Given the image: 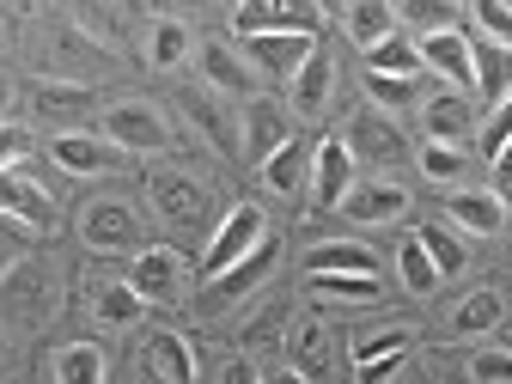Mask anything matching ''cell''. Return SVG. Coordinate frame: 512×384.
I'll return each mask as SVG.
<instances>
[{
    "label": "cell",
    "instance_id": "1",
    "mask_svg": "<svg viewBox=\"0 0 512 384\" xmlns=\"http://www.w3.org/2000/svg\"><path fill=\"white\" fill-rule=\"evenodd\" d=\"M98 135H104L116 153H128V159L177 147V128H171V116H165L159 104H141V98L104 104V110H98Z\"/></svg>",
    "mask_w": 512,
    "mask_h": 384
},
{
    "label": "cell",
    "instance_id": "2",
    "mask_svg": "<svg viewBox=\"0 0 512 384\" xmlns=\"http://www.w3.org/2000/svg\"><path fill=\"white\" fill-rule=\"evenodd\" d=\"M147 202L171 232H208V220H214V189L196 171H171V165L147 171Z\"/></svg>",
    "mask_w": 512,
    "mask_h": 384
},
{
    "label": "cell",
    "instance_id": "3",
    "mask_svg": "<svg viewBox=\"0 0 512 384\" xmlns=\"http://www.w3.org/2000/svg\"><path fill=\"white\" fill-rule=\"evenodd\" d=\"M263 238H269V214L256 208V202H232V208L214 220V232H208V250H202V287L220 281L226 269H238Z\"/></svg>",
    "mask_w": 512,
    "mask_h": 384
},
{
    "label": "cell",
    "instance_id": "4",
    "mask_svg": "<svg viewBox=\"0 0 512 384\" xmlns=\"http://www.w3.org/2000/svg\"><path fill=\"white\" fill-rule=\"evenodd\" d=\"M80 244L98 250V256H128V263H135L147 250V220L122 196H98V202L80 208Z\"/></svg>",
    "mask_w": 512,
    "mask_h": 384
},
{
    "label": "cell",
    "instance_id": "5",
    "mask_svg": "<svg viewBox=\"0 0 512 384\" xmlns=\"http://www.w3.org/2000/svg\"><path fill=\"white\" fill-rule=\"evenodd\" d=\"M128 287H135L147 305H177L189 287H196V275H189V256L177 250V244H147L135 263H128V275H122Z\"/></svg>",
    "mask_w": 512,
    "mask_h": 384
},
{
    "label": "cell",
    "instance_id": "6",
    "mask_svg": "<svg viewBox=\"0 0 512 384\" xmlns=\"http://www.w3.org/2000/svg\"><path fill=\"white\" fill-rule=\"evenodd\" d=\"M342 147L354 153V165H403L409 147H403V128L384 116V110H354L348 128H342Z\"/></svg>",
    "mask_w": 512,
    "mask_h": 384
},
{
    "label": "cell",
    "instance_id": "7",
    "mask_svg": "<svg viewBox=\"0 0 512 384\" xmlns=\"http://www.w3.org/2000/svg\"><path fill=\"white\" fill-rule=\"evenodd\" d=\"M305 196H311V208H324V214H336L354 196V153L342 147V135H324V141L311 147V183H305Z\"/></svg>",
    "mask_w": 512,
    "mask_h": 384
},
{
    "label": "cell",
    "instance_id": "8",
    "mask_svg": "<svg viewBox=\"0 0 512 384\" xmlns=\"http://www.w3.org/2000/svg\"><path fill=\"white\" fill-rule=\"evenodd\" d=\"M49 159L68 171V177H122L128 171V153H116L98 128H74V135H55L49 141Z\"/></svg>",
    "mask_w": 512,
    "mask_h": 384
},
{
    "label": "cell",
    "instance_id": "9",
    "mask_svg": "<svg viewBox=\"0 0 512 384\" xmlns=\"http://www.w3.org/2000/svg\"><path fill=\"white\" fill-rule=\"evenodd\" d=\"M287 141H293V116H287L275 98H250L244 116H238V153H244L250 165H269Z\"/></svg>",
    "mask_w": 512,
    "mask_h": 384
},
{
    "label": "cell",
    "instance_id": "10",
    "mask_svg": "<svg viewBox=\"0 0 512 384\" xmlns=\"http://www.w3.org/2000/svg\"><path fill=\"white\" fill-rule=\"evenodd\" d=\"M0 220H13L19 232H55V196L31 177V171H7L0 177Z\"/></svg>",
    "mask_w": 512,
    "mask_h": 384
},
{
    "label": "cell",
    "instance_id": "11",
    "mask_svg": "<svg viewBox=\"0 0 512 384\" xmlns=\"http://www.w3.org/2000/svg\"><path fill=\"white\" fill-rule=\"evenodd\" d=\"M31 110H37L43 122H61V135H74L86 116H98V92H92L86 80H55V74H43V80L31 86Z\"/></svg>",
    "mask_w": 512,
    "mask_h": 384
},
{
    "label": "cell",
    "instance_id": "12",
    "mask_svg": "<svg viewBox=\"0 0 512 384\" xmlns=\"http://www.w3.org/2000/svg\"><path fill=\"white\" fill-rule=\"evenodd\" d=\"M317 55V37L305 31H269V37H244V61L250 74H275V80H293L305 61Z\"/></svg>",
    "mask_w": 512,
    "mask_h": 384
},
{
    "label": "cell",
    "instance_id": "13",
    "mask_svg": "<svg viewBox=\"0 0 512 384\" xmlns=\"http://www.w3.org/2000/svg\"><path fill=\"white\" fill-rule=\"evenodd\" d=\"M445 220H452V232H470V238H500L512 208L494 189H445Z\"/></svg>",
    "mask_w": 512,
    "mask_h": 384
},
{
    "label": "cell",
    "instance_id": "14",
    "mask_svg": "<svg viewBox=\"0 0 512 384\" xmlns=\"http://www.w3.org/2000/svg\"><path fill=\"white\" fill-rule=\"evenodd\" d=\"M415 55H421V68H433L445 86H452V92H476V74H470V37L464 31H452V25H445V31H427L421 43H415Z\"/></svg>",
    "mask_w": 512,
    "mask_h": 384
},
{
    "label": "cell",
    "instance_id": "15",
    "mask_svg": "<svg viewBox=\"0 0 512 384\" xmlns=\"http://www.w3.org/2000/svg\"><path fill=\"white\" fill-rule=\"evenodd\" d=\"M196 68H202V80H208L214 98H244V104H250L256 74H250V61H244L226 37H208V43L196 49Z\"/></svg>",
    "mask_w": 512,
    "mask_h": 384
},
{
    "label": "cell",
    "instance_id": "16",
    "mask_svg": "<svg viewBox=\"0 0 512 384\" xmlns=\"http://www.w3.org/2000/svg\"><path fill=\"white\" fill-rule=\"evenodd\" d=\"M275 256H281V244H275V238H263V244H256V250L244 256V263H238V269H226L220 281H208V293H202V305H208V311H226V305H238V299H250L256 287H263V281H269V269H275Z\"/></svg>",
    "mask_w": 512,
    "mask_h": 384
},
{
    "label": "cell",
    "instance_id": "17",
    "mask_svg": "<svg viewBox=\"0 0 512 384\" xmlns=\"http://www.w3.org/2000/svg\"><path fill=\"white\" fill-rule=\"evenodd\" d=\"M421 128H427V141L464 147V153H470V141H476V110H470L464 92H433V98L421 104Z\"/></svg>",
    "mask_w": 512,
    "mask_h": 384
},
{
    "label": "cell",
    "instance_id": "18",
    "mask_svg": "<svg viewBox=\"0 0 512 384\" xmlns=\"http://www.w3.org/2000/svg\"><path fill=\"white\" fill-rule=\"evenodd\" d=\"M177 110H183V122L196 128L214 153H238V116H232L208 86H202V92H177Z\"/></svg>",
    "mask_w": 512,
    "mask_h": 384
},
{
    "label": "cell",
    "instance_id": "19",
    "mask_svg": "<svg viewBox=\"0 0 512 384\" xmlns=\"http://www.w3.org/2000/svg\"><path fill=\"white\" fill-rule=\"evenodd\" d=\"M141 372L159 378V384H196V348L177 330H153L147 348H141Z\"/></svg>",
    "mask_w": 512,
    "mask_h": 384
},
{
    "label": "cell",
    "instance_id": "20",
    "mask_svg": "<svg viewBox=\"0 0 512 384\" xmlns=\"http://www.w3.org/2000/svg\"><path fill=\"white\" fill-rule=\"evenodd\" d=\"M342 214L354 220V226H397L403 214H409V189L403 183H354V196L342 202Z\"/></svg>",
    "mask_w": 512,
    "mask_h": 384
},
{
    "label": "cell",
    "instance_id": "21",
    "mask_svg": "<svg viewBox=\"0 0 512 384\" xmlns=\"http://www.w3.org/2000/svg\"><path fill=\"white\" fill-rule=\"evenodd\" d=\"M470 74H476V98H482L488 110H500V104L512 98V49L470 37Z\"/></svg>",
    "mask_w": 512,
    "mask_h": 384
},
{
    "label": "cell",
    "instance_id": "22",
    "mask_svg": "<svg viewBox=\"0 0 512 384\" xmlns=\"http://www.w3.org/2000/svg\"><path fill=\"white\" fill-rule=\"evenodd\" d=\"M86 305H92V324L98 330H128V324H141V317H147V299L128 281H92Z\"/></svg>",
    "mask_w": 512,
    "mask_h": 384
},
{
    "label": "cell",
    "instance_id": "23",
    "mask_svg": "<svg viewBox=\"0 0 512 384\" xmlns=\"http://www.w3.org/2000/svg\"><path fill=\"white\" fill-rule=\"evenodd\" d=\"M287 92H293V116H324V110H330V98H336V61L317 49L305 68L287 80Z\"/></svg>",
    "mask_w": 512,
    "mask_h": 384
},
{
    "label": "cell",
    "instance_id": "24",
    "mask_svg": "<svg viewBox=\"0 0 512 384\" xmlns=\"http://www.w3.org/2000/svg\"><path fill=\"white\" fill-rule=\"evenodd\" d=\"M49 378L55 384H110V354L98 342H68L49 354Z\"/></svg>",
    "mask_w": 512,
    "mask_h": 384
},
{
    "label": "cell",
    "instance_id": "25",
    "mask_svg": "<svg viewBox=\"0 0 512 384\" xmlns=\"http://www.w3.org/2000/svg\"><path fill=\"white\" fill-rule=\"evenodd\" d=\"M287 366H299L305 378H324L330 372V330L317 324V317H299V324H287Z\"/></svg>",
    "mask_w": 512,
    "mask_h": 384
},
{
    "label": "cell",
    "instance_id": "26",
    "mask_svg": "<svg viewBox=\"0 0 512 384\" xmlns=\"http://www.w3.org/2000/svg\"><path fill=\"white\" fill-rule=\"evenodd\" d=\"M305 293L317 305H378L384 299L378 275H305Z\"/></svg>",
    "mask_w": 512,
    "mask_h": 384
},
{
    "label": "cell",
    "instance_id": "27",
    "mask_svg": "<svg viewBox=\"0 0 512 384\" xmlns=\"http://www.w3.org/2000/svg\"><path fill=\"white\" fill-rule=\"evenodd\" d=\"M397 7H384V0H360V7H342V25H348V37L372 55L378 43H391L397 37Z\"/></svg>",
    "mask_w": 512,
    "mask_h": 384
},
{
    "label": "cell",
    "instance_id": "28",
    "mask_svg": "<svg viewBox=\"0 0 512 384\" xmlns=\"http://www.w3.org/2000/svg\"><path fill=\"white\" fill-rule=\"evenodd\" d=\"M232 31L238 37H269V31H305L311 37V13L305 7H263V0H250V7L232 13Z\"/></svg>",
    "mask_w": 512,
    "mask_h": 384
},
{
    "label": "cell",
    "instance_id": "29",
    "mask_svg": "<svg viewBox=\"0 0 512 384\" xmlns=\"http://www.w3.org/2000/svg\"><path fill=\"white\" fill-rule=\"evenodd\" d=\"M305 275H378V256L366 244H311Z\"/></svg>",
    "mask_w": 512,
    "mask_h": 384
},
{
    "label": "cell",
    "instance_id": "30",
    "mask_svg": "<svg viewBox=\"0 0 512 384\" xmlns=\"http://www.w3.org/2000/svg\"><path fill=\"white\" fill-rule=\"evenodd\" d=\"M415 348V324H384V330H360L348 342L354 366H378V360H403Z\"/></svg>",
    "mask_w": 512,
    "mask_h": 384
},
{
    "label": "cell",
    "instance_id": "31",
    "mask_svg": "<svg viewBox=\"0 0 512 384\" xmlns=\"http://www.w3.org/2000/svg\"><path fill=\"white\" fill-rule=\"evenodd\" d=\"M263 183L275 189V196H299V189L311 183V141H299V135H293V141L263 165Z\"/></svg>",
    "mask_w": 512,
    "mask_h": 384
},
{
    "label": "cell",
    "instance_id": "32",
    "mask_svg": "<svg viewBox=\"0 0 512 384\" xmlns=\"http://www.w3.org/2000/svg\"><path fill=\"white\" fill-rule=\"evenodd\" d=\"M415 244L427 250V263L439 269V281H452V275H464V263H470V250H464V238L452 232V226H415Z\"/></svg>",
    "mask_w": 512,
    "mask_h": 384
},
{
    "label": "cell",
    "instance_id": "33",
    "mask_svg": "<svg viewBox=\"0 0 512 384\" xmlns=\"http://www.w3.org/2000/svg\"><path fill=\"white\" fill-rule=\"evenodd\" d=\"M506 324V299L494 293V287H476L458 311H452V336H488V330H500Z\"/></svg>",
    "mask_w": 512,
    "mask_h": 384
},
{
    "label": "cell",
    "instance_id": "34",
    "mask_svg": "<svg viewBox=\"0 0 512 384\" xmlns=\"http://www.w3.org/2000/svg\"><path fill=\"white\" fill-rule=\"evenodd\" d=\"M189 43H196V37H189L183 19H153V31H147V61H153L159 74H171V68H183V61H189Z\"/></svg>",
    "mask_w": 512,
    "mask_h": 384
},
{
    "label": "cell",
    "instance_id": "35",
    "mask_svg": "<svg viewBox=\"0 0 512 384\" xmlns=\"http://www.w3.org/2000/svg\"><path fill=\"white\" fill-rule=\"evenodd\" d=\"M366 74H384V80H415V74H421V55H415V43H409V37H391V43H378V49L366 55Z\"/></svg>",
    "mask_w": 512,
    "mask_h": 384
},
{
    "label": "cell",
    "instance_id": "36",
    "mask_svg": "<svg viewBox=\"0 0 512 384\" xmlns=\"http://www.w3.org/2000/svg\"><path fill=\"white\" fill-rule=\"evenodd\" d=\"M397 269H403V287L415 293V299H427V293H439V269L427 263V250L415 244V232L403 238V250H397Z\"/></svg>",
    "mask_w": 512,
    "mask_h": 384
},
{
    "label": "cell",
    "instance_id": "37",
    "mask_svg": "<svg viewBox=\"0 0 512 384\" xmlns=\"http://www.w3.org/2000/svg\"><path fill=\"white\" fill-rule=\"evenodd\" d=\"M421 171H427L433 183H464V177H470V153H464V147L421 141Z\"/></svg>",
    "mask_w": 512,
    "mask_h": 384
},
{
    "label": "cell",
    "instance_id": "38",
    "mask_svg": "<svg viewBox=\"0 0 512 384\" xmlns=\"http://www.w3.org/2000/svg\"><path fill=\"white\" fill-rule=\"evenodd\" d=\"M31 153H37L31 128H19V122H0V177H7V171H25V165H31Z\"/></svg>",
    "mask_w": 512,
    "mask_h": 384
},
{
    "label": "cell",
    "instance_id": "39",
    "mask_svg": "<svg viewBox=\"0 0 512 384\" xmlns=\"http://www.w3.org/2000/svg\"><path fill=\"white\" fill-rule=\"evenodd\" d=\"M470 384H512V348H476L470 354Z\"/></svg>",
    "mask_w": 512,
    "mask_h": 384
},
{
    "label": "cell",
    "instance_id": "40",
    "mask_svg": "<svg viewBox=\"0 0 512 384\" xmlns=\"http://www.w3.org/2000/svg\"><path fill=\"white\" fill-rule=\"evenodd\" d=\"M470 19H476L482 43H500V49H512V7H500V0H482V7H476Z\"/></svg>",
    "mask_w": 512,
    "mask_h": 384
},
{
    "label": "cell",
    "instance_id": "41",
    "mask_svg": "<svg viewBox=\"0 0 512 384\" xmlns=\"http://www.w3.org/2000/svg\"><path fill=\"white\" fill-rule=\"evenodd\" d=\"M366 92H372V110H409V104H415V80H384V74H366Z\"/></svg>",
    "mask_w": 512,
    "mask_h": 384
},
{
    "label": "cell",
    "instance_id": "42",
    "mask_svg": "<svg viewBox=\"0 0 512 384\" xmlns=\"http://www.w3.org/2000/svg\"><path fill=\"white\" fill-rule=\"evenodd\" d=\"M281 336H287V311H281V305H263V311L244 324V342H281Z\"/></svg>",
    "mask_w": 512,
    "mask_h": 384
},
{
    "label": "cell",
    "instance_id": "43",
    "mask_svg": "<svg viewBox=\"0 0 512 384\" xmlns=\"http://www.w3.org/2000/svg\"><path fill=\"white\" fill-rule=\"evenodd\" d=\"M506 141H512V98H506L500 110H488V122H482V153L494 159V153H500Z\"/></svg>",
    "mask_w": 512,
    "mask_h": 384
},
{
    "label": "cell",
    "instance_id": "44",
    "mask_svg": "<svg viewBox=\"0 0 512 384\" xmlns=\"http://www.w3.org/2000/svg\"><path fill=\"white\" fill-rule=\"evenodd\" d=\"M25 238H31V232H19L13 220H0V281H7V275L19 269V256H25Z\"/></svg>",
    "mask_w": 512,
    "mask_h": 384
},
{
    "label": "cell",
    "instance_id": "45",
    "mask_svg": "<svg viewBox=\"0 0 512 384\" xmlns=\"http://www.w3.org/2000/svg\"><path fill=\"white\" fill-rule=\"evenodd\" d=\"M494 196H500V202L512 208V141H506V147L494 153Z\"/></svg>",
    "mask_w": 512,
    "mask_h": 384
},
{
    "label": "cell",
    "instance_id": "46",
    "mask_svg": "<svg viewBox=\"0 0 512 384\" xmlns=\"http://www.w3.org/2000/svg\"><path fill=\"white\" fill-rule=\"evenodd\" d=\"M220 384H263V372H256L244 354H232V360L220 366Z\"/></svg>",
    "mask_w": 512,
    "mask_h": 384
},
{
    "label": "cell",
    "instance_id": "47",
    "mask_svg": "<svg viewBox=\"0 0 512 384\" xmlns=\"http://www.w3.org/2000/svg\"><path fill=\"white\" fill-rule=\"evenodd\" d=\"M403 360H378V366H360V384H384V378H397Z\"/></svg>",
    "mask_w": 512,
    "mask_h": 384
},
{
    "label": "cell",
    "instance_id": "48",
    "mask_svg": "<svg viewBox=\"0 0 512 384\" xmlns=\"http://www.w3.org/2000/svg\"><path fill=\"white\" fill-rule=\"evenodd\" d=\"M263 384H311V378H305V372H299V366H281V372H269V378H263Z\"/></svg>",
    "mask_w": 512,
    "mask_h": 384
},
{
    "label": "cell",
    "instance_id": "49",
    "mask_svg": "<svg viewBox=\"0 0 512 384\" xmlns=\"http://www.w3.org/2000/svg\"><path fill=\"white\" fill-rule=\"evenodd\" d=\"M7 104H13V80H0V122H7Z\"/></svg>",
    "mask_w": 512,
    "mask_h": 384
},
{
    "label": "cell",
    "instance_id": "50",
    "mask_svg": "<svg viewBox=\"0 0 512 384\" xmlns=\"http://www.w3.org/2000/svg\"><path fill=\"white\" fill-rule=\"evenodd\" d=\"M7 366H13V348H7V342H0V372H7Z\"/></svg>",
    "mask_w": 512,
    "mask_h": 384
},
{
    "label": "cell",
    "instance_id": "51",
    "mask_svg": "<svg viewBox=\"0 0 512 384\" xmlns=\"http://www.w3.org/2000/svg\"><path fill=\"white\" fill-rule=\"evenodd\" d=\"M141 384H159V378H147V372H141Z\"/></svg>",
    "mask_w": 512,
    "mask_h": 384
}]
</instances>
